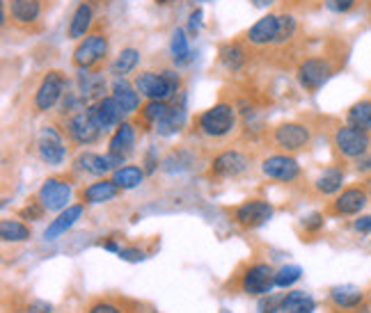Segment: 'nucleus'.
I'll use <instances>...</instances> for the list:
<instances>
[{"mask_svg": "<svg viewBox=\"0 0 371 313\" xmlns=\"http://www.w3.org/2000/svg\"><path fill=\"white\" fill-rule=\"evenodd\" d=\"M140 62V50L138 48H124L120 55H117V59L113 62V66H110V71L115 73V76H126V73H131L133 69L138 66Z\"/></svg>", "mask_w": 371, "mask_h": 313, "instance_id": "nucleus-35", "label": "nucleus"}, {"mask_svg": "<svg viewBox=\"0 0 371 313\" xmlns=\"http://www.w3.org/2000/svg\"><path fill=\"white\" fill-rule=\"evenodd\" d=\"M46 213V208H44L39 201H33L30 206H26L24 211H21V218H26V220H33V222H37V220H42V215Z\"/></svg>", "mask_w": 371, "mask_h": 313, "instance_id": "nucleus-43", "label": "nucleus"}, {"mask_svg": "<svg viewBox=\"0 0 371 313\" xmlns=\"http://www.w3.org/2000/svg\"><path fill=\"white\" fill-rule=\"evenodd\" d=\"M332 73H335V66L325 57H307L296 69L298 83L305 92H318L332 78Z\"/></svg>", "mask_w": 371, "mask_h": 313, "instance_id": "nucleus-2", "label": "nucleus"}, {"mask_svg": "<svg viewBox=\"0 0 371 313\" xmlns=\"http://www.w3.org/2000/svg\"><path fill=\"white\" fill-rule=\"evenodd\" d=\"M316 309L314 297L305 290H291L282 297V309L280 313H311Z\"/></svg>", "mask_w": 371, "mask_h": 313, "instance_id": "nucleus-26", "label": "nucleus"}, {"mask_svg": "<svg viewBox=\"0 0 371 313\" xmlns=\"http://www.w3.org/2000/svg\"><path fill=\"white\" fill-rule=\"evenodd\" d=\"M108 37L101 32H90L78 41L76 50H73V64L78 69H94L101 64L108 55Z\"/></svg>", "mask_w": 371, "mask_h": 313, "instance_id": "nucleus-3", "label": "nucleus"}, {"mask_svg": "<svg viewBox=\"0 0 371 313\" xmlns=\"http://www.w3.org/2000/svg\"><path fill=\"white\" fill-rule=\"evenodd\" d=\"M341 185H344V171L339 167H330L314 181V190L318 195H337L341 192Z\"/></svg>", "mask_w": 371, "mask_h": 313, "instance_id": "nucleus-29", "label": "nucleus"}, {"mask_svg": "<svg viewBox=\"0 0 371 313\" xmlns=\"http://www.w3.org/2000/svg\"><path fill=\"white\" fill-rule=\"evenodd\" d=\"M140 94L136 85H131L129 80L117 78L113 83V99L120 103V108L124 110L126 115H133L140 108Z\"/></svg>", "mask_w": 371, "mask_h": 313, "instance_id": "nucleus-23", "label": "nucleus"}, {"mask_svg": "<svg viewBox=\"0 0 371 313\" xmlns=\"http://www.w3.org/2000/svg\"><path fill=\"white\" fill-rule=\"evenodd\" d=\"M76 165L80 169H85L87 174H94V176H106L108 171H113V165L108 160V153H92V151H85L78 155Z\"/></svg>", "mask_w": 371, "mask_h": 313, "instance_id": "nucleus-27", "label": "nucleus"}, {"mask_svg": "<svg viewBox=\"0 0 371 313\" xmlns=\"http://www.w3.org/2000/svg\"><path fill=\"white\" fill-rule=\"evenodd\" d=\"M282 309V297L280 295H271L264 297L262 302H259V313H280Z\"/></svg>", "mask_w": 371, "mask_h": 313, "instance_id": "nucleus-39", "label": "nucleus"}, {"mask_svg": "<svg viewBox=\"0 0 371 313\" xmlns=\"http://www.w3.org/2000/svg\"><path fill=\"white\" fill-rule=\"evenodd\" d=\"M197 129L204 133L206 137H227L229 133L236 129V113L229 103H216L213 108L204 110L197 117Z\"/></svg>", "mask_w": 371, "mask_h": 313, "instance_id": "nucleus-1", "label": "nucleus"}, {"mask_svg": "<svg viewBox=\"0 0 371 313\" xmlns=\"http://www.w3.org/2000/svg\"><path fill=\"white\" fill-rule=\"evenodd\" d=\"M262 171H264V176L275 178V181L291 183L300 176V165H298V160L291 158L289 153H275V155H269V158L262 162Z\"/></svg>", "mask_w": 371, "mask_h": 313, "instance_id": "nucleus-13", "label": "nucleus"}, {"mask_svg": "<svg viewBox=\"0 0 371 313\" xmlns=\"http://www.w3.org/2000/svg\"><path fill=\"white\" fill-rule=\"evenodd\" d=\"M87 313H124L120 304H115L113 300H99V302H94L90 311Z\"/></svg>", "mask_w": 371, "mask_h": 313, "instance_id": "nucleus-40", "label": "nucleus"}, {"mask_svg": "<svg viewBox=\"0 0 371 313\" xmlns=\"http://www.w3.org/2000/svg\"><path fill=\"white\" fill-rule=\"evenodd\" d=\"M323 213H311L307 215V218H302V227H305L307 231H311V234H316L318 229H323Z\"/></svg>", "mask_w": 371, "mask_h": 313, "instance_id": "nucleus-44", "label": "nucleus"}, {"mask_svg": "<svg viewBox=\"0 0 371 313\" xmlns=\"http://www.w3.org/2000/svg\"><path fill=\"white\" fill-rule=\"evenodd\" d=\"M202 23H204V12L202 10H192L190 17H188V32L197 35L199 30H202Z\"/></svg>", "mask_w": 371, "mask_h": 313, "instance_id": "nucleus-45", "label": "nucleus"}, {"mask_svg": "<svg viewBox=\"0 0 371 313\" xmlns=\"http://www.w3.org/2000/svg\"><path fill=\"white\" fill-rule=\"evenodd\" d=\"M273 213H275V208L273 204L264 199H248L243 201L241 206L234 208V222L243 229H259L264 227L266 222L273 218Z\"/></svg>", "mask_w": 371, "mask_h": 313, "instance_id": "nucleus-9", "label": "nucleus"}, {"mask_svg": "<svg viewBox=\"0 0 371 313\" xmlns=\"http://www.w3.org/2000/svg\"><path fill=\"white\" fill-rule=\"evenodd\" d=\"M103 249H108V252H115V254H120V249H122V247H117V243L108 240V243H103Z\"/></svg>", "mask_w": 371, "mask_h": 313, "instance_id": "nucleus-52", "label": "nucleus"}, {"mask_svg": "<svg viewBox=\"0 0 371 313\" xmlns=\"http://www.w3.org/2000/svg\"><path fill=\"white\" fill-rule=\"evenodd\" d=\"M0 238L5 243H26L30 240V227L19 220H3L0 222Z\"/></svg>", "mask_w": 371, "mask_h": 313, "instance_id": "nucleus-34", "label": "nucleus"}, {"mask_svg": "<svg viewBox=\"0 0 371 313\" xmlns=\"http://www.w3.org/2000/svg\"><path fill=\"white\" fill-rule=\"evenodd\" d=\"M37 155L46 165H62L66 158V146L60 131L53 129V126H44L39 131V140H37Z\"/></svg>", "mask_w": 371, "mask_h": 313, "instance_id": "nucleus-10", "label": "nucleus"}, {"mask_svg": "<svg viewBox=\"0 0 371 313\" xmlns=\"http://www.w3.org/2000/svg\"><path fill=\"white\" fill-rule=\"evenodd\" d=\"M92 19H94V7L90 3H80L76 10L71 14V21H69V39H76L80 41L83 37L90 35V28H92Z\"/></svg>", "mask_w": 371, "mask_h": 313, "instance_id": "nucleus-22", "label": "nucleus"}, {"mask_svg": "<svg viewBox=\"0 0 371 313\" xmlns=\"http://www.w3.org/2000/svg\"><path fill=\"white\" fill-rule=\"evenodd\" d=\"M273 144L275 149L284 153H296V151H302L309 140H311V131L307 129L305 124L300 122H287V124H280L275 131H273Z\"/></svg>", "mask_w": 371, "mask_h": 313, "instance_id": "nucleus-5", "label": "nucleus"}, {"mask_svg": "<svg viewBox=\"0 0 371 313\" xmlns=\"http://www.w3.org/2000/svg\"><path fill=\"white\" fill-rule=\"evenodd\" d=\"M355 169L358 171H371V155L365 153L360 158H355Z\"/></svg>", "mask_w": 371, "mask_h": 313, "instance_id": "nucleus-50", "label": "nucleus"}, {"mask_svg": "<svg viewBox=\"0 0 371 313\" xmlns=\"http://www.w3.org/2000/svg\"><path fill=\"white\" fill-rule=\"evenodd\" d=\"M69 199H71V185L62 181V178H46L42 183V188L37 190V201L48 213H57L69 208Z\"/></svg>", "mask_w": 371, "mask_h": 313, "instance_id": "nucleus-11", "label": "nucleus"}, {"mask_svg": "<svg viewBox=\"0 0 371 313\" xmlns=\"http://www.w3.org/2000/svg\"><path fill=\"white\" fill-rule=\"evenodd\" d=\"M53 311V307H51L48 302H44V300H35L28 304V311L26 313H51Z\"/></svg>", "mask_w": 371, "mask_h": 313, "instance_id": "nucleus-48", "label": "nucleus"}, {"mask_svg": "<svg viewBox=\"0 0 371 313\" xmlns=\"http://www.w3.org/2000/svg\"><path fill=\"white\" fill-rule=\"evenodd\" d=\"M83 211H85L83 204L69 206V208H64V211H60V215H57V218L46 227V231H44V238H46V240H55V238L66 234V231H69L80 220Z\"/></svg>", "mask_w": 371, "mask_h": 313, "instance_id": "nucleus-20", "label": "nucleus"}, {"mask_svg": "<svg viewBox=\"0 0 371 313\" xmlns=\"http://www.w3.org/2000/svg\"><path fill=\"white\" fill-rule=\"evenodd\" d=\"M145 174H147V171H145L143 167H138V165H126V167L115 169L113 181L120 185L122 190H133V188H138V185L145 181Z\"/></svg>", "mask_w": 371, "mask_h": 313, "instance_id": "nucleus-31", "label": "nucleus"}, {"mask_svg": "<svg viewBox=\"0 0 371 313\" xmlns=\"http://www.w3.org/2000/svg\"><path fill=\"white\" fill-rule=\"evenodd\" d=\"M161 76L165 78L170 94H177V92H179V89H181V78H179V73H177L174 69H165V71H161Z\"/></svg>", "mask_w": 371, "mask_h": 313, "instance_id": "nucleus-42", "label": "nucleus"}, {"mask_svg": "<svg viewBox=\"0 0 371 313\" xmlns=\"http://www.w3.org/2000/svg\"><path fill=\"white\" fill-rule=\"evenodd\" d=\"M64 131H66V135H69L71 142H76L80 146L99 142V137L103 133L99 129V124L94 122V117L90 115V110H83V113H76V115L66 117Z\"/></svg>", "mask_w": 371, "mask_h": 313, "instance_id": "nucleus-6", "label": "nucleus"}, {"mask_svg": "<svg viewBox=\"0 0 371 313\" xmlns=\"http://www.w3.org/2000/svg\"><path fill=\"white\" fill-rule=\"evenodd\" d=\"M220 62L222 66H225L227 71H241L243 66H246V50H243L241 44H236V41H229V44H222L220 46Z\"/></svg>", "mask_w": 371, "mask_h": 313, "instance_id": "nucleus-28", "label": "nucleus"}, {"mask_svg": "<svg viewBox=\"0 0 371 313\" xmlns=\"http://www.w3.org/2000/svg\"><path fill=\"white\" fill-rule=\"evenodd\" d=\"M339 313H355V311H339Z\"/></svg>", "mask_w": 371, "mask_h": 313, "instance_id": "nucleus-54", "label": "nucleus"}, {"mask_svg": "<svg viewBox=\"0 0 371 313\" xmlns=\"http://www.w3.org/2000/svg\"><path fill=\"white\" fill-rule=\"evenodd\" d=\"M64 89H66V78L62 71H48L46 76L42 78L39 87L35 92V110L37 113H48L53 110L57 103L62 101L64 96Z\"/></svg>", "mask_w": 371, "mask_h": 313, "instance_id": "nucleus-4", "label": "nucleus"}, {"mask_svg": "<svg viewBox=\"0 0 371 313\" xmlns=\"http://www.w3.org/2000/svg\"><path fill=\"white\" fill-rule=\"evenodd\" d=\"M7 10H10V19L14 23L28 28L39 21L44 7H42V0H10Z\"/></svg>", "mask_w": 371, "mask_h": 313, "instance_id": "nucleus-17", "label": "nucleus"}, {"mask_svg": "<svg viewBox=\"0 0 371 313\" xmlns=\"http://www.w3.org/2000/svg\"><path fill=\"white\" fill-rule=\"evenodd\" d=\"M133 85H136L138 92L143 96H147L150 101H165L168 96H172L168 89L165 78H163L161 73H154V71H140Z\"/></svg>", "mask_w": 371, "mask_h": 313, "instance_id": "nucleus-16", "label": "nucleus"}, {"mask_svg": "<svg viewBox=\"0 0 371 313\" xmlns=\"http://www.w3.org/2000/svg\"><path fill=\"white\" fill-rule=\"evenodd\" d=\"M168 113H170V106L165 101H150L143 110H140V117H143L145 124L156 126Z\"/></svg>", "mask_w": 371, "mask_h": 313, "instance_id": "nucleus-36", "label": "nucleus"}, {"mask_svg": "<svg viewBox=\"0 0 371 313\" xmlns=\"http://www.w3.org/2000/svg\"><path fill=\"white\" fill-rule=\"evenodd\" d=\"M87 110H90V115L94 117V122L99 124V129L103 133L117 129V126L122 124V117L126 115L124 110L120 108V103H117L113 96H103V99L94 101Z\"/></svg>", "mask_w": 371, "mask_h": 313, "instance_id": "nucleus-14", "label": "nucleus"}, {"mask_svg": "<svg viewBox=\"0 0 371 313\" xmlns=\"http://www.w3.org/2000/svg\"><path fill=\"white\" fill-rule=\"evenodd\" d=\"M156 165H159V155H156V149L150 146V151H147V155H145V171L147 174H154Z\"/></svg>", "mask_w": 371, "mask_h": 313, "instance_id": "nucleus-47", "label": "nucleus"}, {"mask_svg": "<svg viewBox=\"0 0 371 313\" xmlns=\"http://www.w3.org/2000/svg\"><path fill=\"white\" fill-rule=\"evenodd\" d=\"M346 122L355 126V129H362V131H371V101H358L348 108V115H346Z\"/></svg>", "mask_w": 371, "mask_h": 313, "instance_id": "nucleus-33", "label": "nucleus"}, {"mask_svg": "<svg viewBox=\"0 0 371 313\" xmlns=\"http://www.w3.org/2000/svg\"><path fill=\"white\" fill-rule=\"evenodd\" d=\"M300 277H302L300 265H284V267H280V270H275V286L289 288V286H293L296 281H300Z\"/></svg>", "mask_w": 371, "mask_h": 313, "instance_id": "nucleus-37", "label": "nucleus"}, {"mask_svg": "<svg viewBox=\"0 0 371 313\" xmlns=\"http://www.w3.org/2000/svg\"><path fill=\"white\" fill-rule=\"evenodd\" d=\"M120 256L122 260H129V263H140V260H145V252H140V249H133V247H124L120 249Z\"/></svg>", "mask_w": 371, "mask_h": 313, "instance_id": "nucleus-46", "label": "nucleus"}, {"mask_svg": "<svg viewBox=\"0 0 371 313\" xmlns=\"http://www.w3.org/2000/svg\"><path fill=\"white\" fill-rule=\"evenodd\" d=\"M296 28H298V23H296V19L291 17V14H282V17L278 19L275 44H284V41L291 39V37L296 35Z\"/></svg>", "mask_w": 371, "mask_h": 313, "instance_id": "nucleus-38", "label": "nucleus"}, {"mask_svg": "<svg viewBox=\"0 0 371 313\" xmlns=\"http://www.w3.org/2000/svg\"><path fill=\"white\" fill-rule=\"evenodd\" d=\"M353 229L358 231V234H371V215H362V218L355 220Z\"/></svg>", "mask_w": 371, "mask_h": 313, "instance_id": "nucleus-49", "label": "nucleus"}, {"mask_svg": "<svg viewBox=\"0 0 371 313\" xmlns=\"http://www.w3.org/2000/svg\"><path fill=\"white\" fill-rule=\"evenodd\" d=\"M330 302L339 311H355L365 302V293L355 286H335L330 290Z\"/></svg>", "mask_w": 371, "mask_h": 313, "instance_id": "nucleus-24", "label": "nucleus"}, {"mask_svg": "<svg viewBox=\"0 0 371 313\" xmlns=\"http://www.w3.org/2000/svg\"><path fill=\"white\" fill-rule=\"evenodd\" d=\"M335 142L337 151L346 158H360V155L369 153V146H371V137L367 131L362 129H355V126H341V129L335 131Z\"/></svg>", "mask_w": 371, "mask_h": 313, "instance_id": "nucleus-7", "label": "nucleus"}, {"mask_svg": "<svg viewBox=\"0 0 371 313\" xmlns=\"http://www.w3.org/2000/svg\"><path fill=\"white\" fill-rule=\"evenodd\" d=\"M275 288V270L269 263H252L241 274V290L248 295H269Z\"/></svg>", "mask_w": 371, "mask_h": 313, "instance_id": "nucleus-8", "label": "nucleus"}, {"mask_svg": "<svg viewBox=\"0 0 371 313\" xmlns=\"http://www.w3.org/2000/svg\"><path fill=\"white\" fill-rule=\"evenodd\" d=\"M159 5H168V3H174V0H156Z\"/></svg>", "mask_w": 371, "mask_h": 313, "instance_id": "nucleus-53", "label": "nucleus"}, {"mask_svg": "<svg viewBox=\"0 0 371 313\" xmlns=\"http://www.w3.org/2000/svg\"><path fill=\"white\" fill-rule=\"evenodd\" d=\"M122 192V188L117 185L113 178H101L92 185L80 192V199L87 201V204H106V201H113Z\"/></svg>", "mask_w": 371, "mask_h": 313, "instance_id": "nucleus-21", "label": "nucleus"}, {"mask_svg": "<svg viewBox=\"0 0 371 313\" xmlns=\"http://www.w3.org/2000/svg\"><path fill=\"white\" fill-rule=\"evenodd\" d=\"M355 3H358V0H325V7L335 14H346L353 10Z\"/></svg>", "mask_w": 371, "mask_h": 313, "instance_id": "nucleus-41", "label": "nucleus"}, {"mask_svg": "<svg viewBox=\"0 0 371 313\" xmlns=\"http://www.w3.org/2000/svg\"><path fill=\"white\" fill-rule=\"evenodd\" d=\"M183 124H186L183 106H174V108H170V113L163 117L159 124H156V131H159V135L170 137V135H174V133H179L183 129Z\"/></svg>", "mask_w": 371, "mask_h": 313, "instance_id": "nucleus-30", "label": "nucleus"}, {"mask_svg": "<svg viewBox=\"0 0 371 313\" xmlns=\"http://www.w3.org/2000/svg\"><path fill=\"white\" fill-rule=\"evenodd\" d=\"M369 195L365 188H346L341 190L330 204L332 215H358L367 206Z\"/></svg>", "mask_w": 371, "mask_h": 313, "instance_id": "nucleus-15", "label": "nucleus"}, {"mask_svg": "<svg viewBox=\"0 0 371 313\" xmlns=\"http://www.w3.org/2000/svg\"><path fill=\"white\" fill-rule=\"evenodd\" d=\"M248 169H250V158L246 153L236 151V149L222 151L211 160V176L216 178H236L246 174Z\"/></svg>", "mask_w": 371, "mask_h": 313, "instance_id": "nucleus-12", "label": "nucleus"}, {"mask_svg": "<svg viewBox=\"0 0 371 313\" xmlns=\"http://www.w3.org/2000/svg\"><path fill=\"white\" fill-rule=\"evenodd\" d=\"M252 5L255 7H259V10H266V7H271L273 3H275V0H250Z\"/></svg>", "mask_w": 371, "mask_h": 313, "instance_id": "nucleus-51", "label": "nucleus"}, {"mask_svg": "<svg viewBox=\"0 0 371 313\" xmlns=\"http://www.w3.org/2000/svg\"><path fill=\"white\" fill-rule=\"evenodd\" d=\"M170 55H172V62L177 66H183L190 62V46H188V37L181 28H177L172 32V39H170Z\"/></svg>", "mask_w": 371, "mask_h": 313, "instance_id": "nucleus-32", "label": "nucleus"}, {"mask_svg": "<svg viewBox=\"0 0 371 313\" xmlns=\"http://www.w3.org/2000/svg\"><path fill=\"white\" fill-rule=\"evenodd\" d=\"M133 146H136V126H133L131 122H122L115 129L113 137H110L108 151L129 155V153H133Z\"/></svg>", "mask_w": 371, "mask_h": 313, "instance_id": "nucleus-25", "label": "nucleus"}, {"mask_svg": "<svg viewBox=\"0 0 371 313\" xmlns=\"http://www.w3.org/2000/svg\"><path fill=\"white\" fill-rule=\"evenodd\" d=\"M278 19L275 14H266L257 21L255 26L248 30V41L255 44V46H266V44H275L278 37Z\"/></svg>", "mask_w": 371, "mask_h": 313, "instance_id": "nucleus-19", "label": "nucleus"}, {"mask_svg": "<svg viewBox=\"0 0 371 313\" xmlns=\"http://www.w3.org/2000/svg\"><path fill=\"white\" fill-rule=\"evenodd\" d=\"M78 94L83 96L85 101H99L103 99V92H106V80H103L101 73H96L92 69H78Z\"/></svg>", "mask_w": 371, "mask_h": 313, "instance_id": "nucleus-18", "label": "nucleus"}]
</instances>
